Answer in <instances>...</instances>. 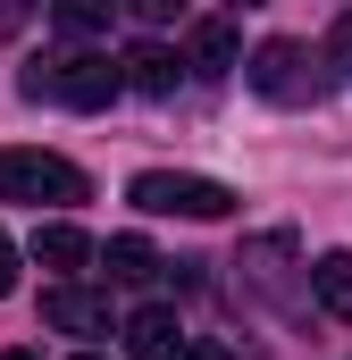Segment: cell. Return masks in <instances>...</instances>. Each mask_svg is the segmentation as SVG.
Here are the masks:
<instances>
[{
  "label": "cell",
  "mask_w": 352,
  "mask_h": 360,
  "mask_svg": "<svg viewBox=\"0 0 352 360\" xmlns=\"http://www.w3.org/2000/svg\"><path fill=\"white\" fill-rule=\"evenodd\" d=\"M126 201L151 210V218H227L235 210V193L218 176H176V168H143V176L126 184Z\"/></svg>",
  "instance_id": "6da1fadb"
},
{
  "label": "cell",
  "mask_w": 352,
  "mask_h": 360,
  "mask_svg": "<svg viewBox=\"0 0 352 360\" xmlns=\"http://www.w3.org/2000/svg\"><path fill=\"white\" fill-rule=\"evenodd\" d=\"M25 92H34V101L51 92V101H68V109H109V101L126 92V68H109L101 51H76V59H59V68H34Z\"/></svg>",
  "instance_id": "7a4b0ae2"
},
{
  "label": "cell",
  "mask_w": 352,
  "mask_h": 360,
  "mask_svg": "<svg viewBox=\"0 0 352 360\" xmlns=\"http://www.w3.org/2000/svg\"><path fill=\"white\" fill-rule=\"evenodd\" d=\"M0 201H84V168H68L59 151H0Z\"/></svg>",
  "instance_id": "3957f363"
},
{
  "label": "cell",
  "mask_w": 352,
  "mask_h": 360,
  "mask_svg": "<svg viewBox=\"0 0 352 360\" xmlns=\"http://www.w3.org/2000/svg\"><path fill=\"white\" fill-rule=\"evenodd\" d=\"M244 76H252L260 101H310V42H285V34H277V42L252 51V68H244Z\"/></svg>",
  "instance_id": "277c9868"
},
{
  "label": "cell",
  "mask_w": 352,
  "mask_h": 360,
  "mask_svg": "<svg viewBox=\"0 0 352 360\" xmlns=\"http://www.w3.org/2000/svg\"><path fill=\"white\" fill-rule=\"evenodd\" d=\"M193 344H184V327H176L168 302H143L134 319H126V360H184Z\"/></svg>",
  "instance_id": "5b68a950"
},
{
  "label": "cell",
  "mask_w": 352,
  "mask_h": 360,
  "mask_svg": "<svg viewBox=\"0 0 352 360\" xmlns=\"http://www.w3.org/2000/svg\"><path fill=\"white\" fill-rule=\"evenodd\" d=\"M42 327H59V335H109V302L84 293V285H51L42 293Z\"/></svg>",
  "instance_id": "8992f818"
},
{
  "label": "cell",
  "mask_w": 352,
  "mask_h": 360,
  "mask_svg": "<svg viewBox=\"0 0 352 360\" xmlns=\"http://www.w3.org/2000/svg\"><path fill=\"white\" fill-rule=\"evenodd\" d=\"M310 302L327 319H352V252H319L310 260Z\"/></svg>",
  "instance_id": "52a82bcc"
},
{
  "label": "cell",
  "mask_w": 352,
  "mask_h": 360,
  "mask_svg": "<svg viewBox=\"0 0 352 360\" xmlns=\"http://www.w3.org/2000/svg\"><path fill=\"white\" fill-rule=\"evenodd\" d=\"M34 260H42V269H84V260H92V235L68 226V218H51V226H34Z\"/></svg>",
  "instance_id": "ba28073f"
},
{
  "label": "cell",
  "mask_w": 352,
  "mask_h": 360,
  "mask_svg": "<svg viewBox=\"0 0 352 360\" xmlns=\"http://www.w3.org/2000/svg\"><path fill=\"white\" fill-rule=\"evenodd\" d=\"M118 68H126V84H134V92H151V101H160V92H176V59L160 51V42H134Z\"/></svg>",
  "instance_id": "9c48e42d"
},
{
  "label": "cell",
  "mask_w": 352,
  "mask_h": 360,
  "mask_svg": "<svg viewBox=\"0 0 352 360\" xmlns=\"http://www.w3.org/2000/svg\"><path fill=\"white\" fill-rule=\"evenodd\" d=\"M235 59H244V42H235V25H227V17H210V25L193 34V68H201V76H227Z\"/></svg>",
  "instance_id": "30bf717a"
},
{
  "label": "cell",
  "mask_w": 352,
  "mask_h": 360,
  "mask_svg": "<svg viewBox=\"0 0 352 360\" xmlns=\"http://www.w3.org/2000/svg\"><path fill=\"white\" fill-rule=\"evenodd\" d=\"M101 260H109V276H126V285H151V276H160V252H151L143 235H109Z\"/></svg>",
  "instance_id": "8fae6325"
},
{
  "label": "cell",
  "mask_w": 352,
  "mask_h": 360,
  "mask_svg": "<svg viewBox=\"0 0 352 360\" xmlns=\"http://www.w3.org/2000/svg\"><path fill=\"white\" fill-rule=\"evenodd\" d=\"M109 8H118V0H59V25H68V34H101Z\"/></svg>",
  "instance_id": "7c38bea8"
},
{
  "label": "cell",
  "mask_w": 352,
  "mask_h": 360,
  "mask_svg": "<svg viewBox=\"0 0 352 360\" xmlns=\"http://www.w3.org/2000/svg\"><path fill=\"white\" fill-rule=\"evenodd\" d=\"M327 59H336V68H344V76H352V8H344V17H336V34H327Z\"/></svg>",
  "instance_id": "4fadbf2b"
},
{
  "label": "cell",
  "mask_w": 352,
  "mask_h": 360,
  "mask_svg": "<svg viewBox=\"0 0 352 360\" xmlns=\"http://www.w3.org/2000/svg\"><path fill=\"white\" fill-rule=\"evenodd\" d=\"M8 293H17V243L0 235V302H8Z\"/></svg>",
  "instance_id": "5bb4252c"
},
{
  "label": "cell",
  "mask_w": 352,
  "mask_h": 360,
  "mask_svg": "<svg viewBox=\"0 0 352 360\" xmlns=\"http://www.w3.org/2000/svg\"><path fill=\"white\" fill-rule=\"evenodd\" d=\"M25 17H34V0H0V34H17Z\"/></svg>",
  "instance_id": "9a60e30c"
},
{
  "label": "cell",
  "mask_w": 352,
  "mask_h": 360,
  "mask_svg": "<svg viewBox=\"0 0 352 360\" xmlns=\"http://www.w3.org/2000/svg\"><path fill=\"white\" fill-rule=\"evenodd\" d=\"M126 8H143V17H176L184 0H126Z\"/></svg>",
  "instance_id": "2e32d148"
},
{
  "label": "cell",
  "mask_w": 352,
  "mask_h": 360,
  "mask_svg": "<svg viewBox=\"0 0 352 360\" xmlns=\"http://www.w3.org/2000/svg\"><path fill=\"white\" fill-rule=\"evenodd\" d=\"M184 360H227V352H218V344H193V352H184Z\"/></svg>",
  "instance_id": "e0dca14e"
},
{
  "label": "cell",
  "mask_w": 352,
  "mask_h": 360,
  "mask_svg": "<svg viewBox=\"0 0 352 360\" xmlns=\"http://www.w3.org/2000/svg\"><path fill=\"white\" fill-rule=\"evenodd\" d=\"M235 8H260V0H235Z\"/></svg>",
  "instance_id": "ac0fdd59"
},
{
  "label": "cell",
  "mask_w": 352,
  "mask_h": 360,
  "mask_svg": "<svg viewBox=\"0 0 352 360\" xmlns=\"http://www.w3.org/2000/svg\"><path fill=\"white\" fill-rule=\"evenodd\" d=\"M76 360H101V352H76Z\"/></svg>",
  "instance_id": "d6986e66"
}]
</instances>
